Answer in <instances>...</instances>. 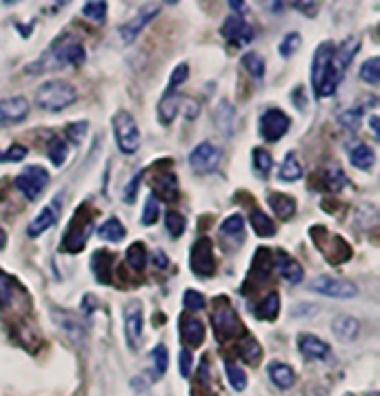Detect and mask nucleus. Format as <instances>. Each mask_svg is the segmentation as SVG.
Returning <instances> with one entry per match:
<instances>
[{"label":"nucleus","mask_w":380,"mask_h":396,"mask_svg":"<svg viewBox=\"0 0 380 396\" xmlns=\"http://www.w3.org/2000/svg\"><path fill=\"white\" fill-rule=\"evenodd\" d=\"M142 325H145L142 303L129 301L125 307V336H127V345L131 352H138L142 345Z\"/></svg>","instance_id":"f8f14e48"},{"label":"nucleus","mask_w":380,"mask_h":396,"mask_svg":"<svg viewBox=\"0 0 380 396\" xmlns=\"http://www.w3.org/2000/svg\"><path fill=\"white\" fill-rule=\"evenodd\" d=\"M85 131H87V123L80 121V123H72L67 125V136L72 138V143H82V138H85Z\"/></svg>","instance_id":"6e6d98bb"},{"label":"nucleus","mask_w":380,"mask_h":396,"mask_svg":"<svg viewBox=\"0 0 380 396\" xmlns=\"http://www.w3.org/2000/svg\"><path fill=\"white\" fill-rule=\"evenodd\" d=\"M309 234L313 238V243H316V247L323 252V256L332 263V265H340V263H347L352 258V247L350 243H347L342 236L338 234H329L325 227L316 225L309 229Z\"/></svg>","instance_id":"39448f33"},{"label":"nucleus","mask_w":380,"mask_h":396,"mask_svg":"<svg viewBox=\"0 0 380 396\" xmlns=\"http://www.w3.org/2000/svg\"><path fill=\"white\" fill-rule=\"evenodd\" d=\"M78 92L67 80H49L36 89V105L45 111H62L76 103Z\"/></svg>","instance_id":"f03ea898"},{"label":"nucleus","mask_w":380,"mask_h":396,"mask_svg":"<svg viewBox=\"0 0 380 396\" xmlns=\"http://www.w3.org/2000/svg\"><path fill=\"white\" fill-rule=\"evenodd\" d=\"M158 198L154 196V194H150L147 196V201H145V209H142V216H140V223L145 225V227H150V225H154L156 223V219H158Z\"/></svg>","instance_id":"de8ad7c7"},{"label":"nucleus","mask_w":380,"mask_h":396,"mask_svg":"<svg viewBox=\"0 0 380 396\" xmlns=\"http://www.w3.org/2000/svg\"><path fill=\"white\" fill-rule=\"evenodd\" d=\"M280 180H285V183H296V180L303 178V165L298 160V156H296L294 152H289L283 160V165H280V172H278Z\"/></svg>","instance_id":"2f4dec72"},{"label":"nucleus","mask_w":380,"mask_h":396,"mask_svg":"<svg viewBox=\"0 0 380 396\" xmlns=\"http://www.w3.org/2000/svg\"><path fill=\"white\" fill-rule=\"evenodd\" d=\"M350 163L354 165L356 170H371L376 163V154L367 143H356L350 150Z\"/></svg>","instance_id":"c85d7f7f"},{"label":"nucleus","mask_w":380,"mask_h":396,"mask_svg":"<svg viewBox=\"0 0 380 396\" xmlns=\"http://www.w3.org/2000/svg\"><path fill=\"white\" fill-rule=\"evenodd\" d=\"M152 361H154V368H156V374H164L167 372V365H169V352L164 345H156L152 350Z\"/></svg>","instance_id":"3c124183"},{"label":"nucleus","mask_w":380,"mask_h":396,"mask_svg":"<svg viewBox=\"0 0 380 396\" xmlns=\"http://www.w3.org/2000/svg\"><path fill=\"white\" fill-rule=\"evenodd\" d=\"M269 7H272V9H283V3H272Z\"/></svg>","instance_id":"0e129e2a"},{"label":"nucleus","mask_w":380,"mask_h":396,"mask_svg":"<svg viewBox=\"0 0 380 396\" xmlns=\"http://www.w3.org/2000/svg\"><path fill=\"white\" fill-rule=\"evenodd\" d=\"M180 103H183V96H178L176 92H164L160 103H158V121L162 125H169L174 123L176 114L180 109Z\"/></svg>","instance_id":"393cba45"},{"label":"nucleus","mask_w":380,"mask_h":396,"mask_svg":"<svg viewBox=\"0 0 380 396\" xmlns=\"http://www.w3.org/2000/svg\"><path fill=\"white\" fill-rule=\"evenodd\" d=\"M18 305H29L27 290L11 274L0 270V309H16Z\"/></svg>","instance_id":"ddd939ff"},{"label":"nucleus","mask_w":380,"mask_h":396,"mask_svg":"<svg viewBox=\"0 0 380 396\" xmlns=\"http://www.w3.org/2000/svg\"><path fill=\"white\" fill-rule=\"evenodd\" d=\"M5 245H7V234H5V229L0 227V250H3Z\"/></svg>","instance_id":"e2e57ef3"},{"label":"nucleus","mask_w":380,"mask_h":396,"mask_svg":"<svg viewBox=\"0 0 380 396\" xmlns=\"http://www.w3.org/2000/svg\"><path fill=\"white\" fill-rule=\"evenodd\" d=\"M220 236L223 238H229L234 241V245H240L242 238H245V221L240 214H231L229 219L223 221L220 225Z\"/></svg>","instance_id":"c756f323"},{"label":"nucleus","mask_w":380,"mask_h":396,"mask_svg":"<svg viewBox=\"0 0 380 396\" xmlns=\"http://www.w3.org/2000/svg\"><path fill=\"white\" fill-rule=\"evenodd\" d=\"M47 154H49V160H52L56 167H62L65 160H67V143H65L60 136H54L47 145Z\"/></svg>","instance_id":"4c0bfd02"},{"label":"nucleus","mask_w":380,"mask_h":396,"mask_svg":"<svg viewBox=\"0 0 380 396\" xmlns=\"http://www.w3.org/2000/svg\"><path fill=\"white\" fill-rule=\"evenodd\" d=\"M298 350L305 358H311V361H320V358H327L329 356V345L318 339V336H313V334H301L298 336Z\"/></svg>","instance_id":"412c9836"},{"label":"nucleus","mask_w":380,"mask_h":396,"mask_svg":"<svg viewBox=\"0 0 380 396\" xmlns=\"http://www.w3.org/2000/svg\"><path fill=\"white\" fill-rule=\"evenodd\" d=\"M267 374L272 378V383L280 390H289L296 383V372L287 365V363H280V361H272L267 365Z\"/></svg>","instance_id":"5701e85b"},{"label":"nucleus","mask_w":380,"mask_h":396,"mask_svg":"<svg viewBox=\"0 0 380 396\" xmlns=\"http://www.w3.org/2000/svg\"><path fill=\"white\" fill-rule=\"evenodd\" d=\"M301 43H303V38H301V34H298V31H291V34H287V36L283 38V43H280V47H278L280 56H283V58H289V56H294L296 52H298Z\"/></svg>","instance_id":"49530a36"},{"label":"nucleus","mask_w":380,"mask_h":396,"mask_svg":"<svg viewBox=\"0 0 380 396\" xmlns=\"http://www.w3.org/2000/svg\"><path fill=\"white\" fill-rule=\"evenodd\" d=\"M147 263H150V254H147V247L142 241H136L129 245L127 250V265L134 272H145Z\"/></svg>","instance_id":"473e14b6"},{"label":"nucleus","mask_w":380,"mask_h":396,"mask_svg":"<svg viewBox=\"0 0 380 396\" xmlns=\"http://www.w3.org/2000/svg\"><path fill=\"white\" fill-rule=\"evenodd\" d=\"M345 396H354V394H345Z\"/></svg>","instance_id":"338daca9"},{"label":"nucleus","mask_w":380,"mask_h":396,"mask_svg":"<svg viewBox=\"0 0 380 396\" xmlns=\"http://www.w3.org/2000/svg\"><path fill=\"white\" fill-rule=\"evenodd\" d=\"M185 216L178 211H167L164 214V227H167V232L172 238H180L185 234Z\"/></svg>","instance_id":"37998d69"},{"label":"nucleus","mask_w":380,"mask_h":396,"mask_svg":"<svg viewBox=\"0 0 380 396\" xmlns=\"http://www.w3.org/2000/svg\"><path fill=\"white\" fill-rule=\"evenodd\" d=\"M367 396H378V394H376V392H371V394H367Z\"/></svg>","instance_id":"69168bd1"},{"label":"nucleus","mask_w":380,"mask_h":396,"mask_svg":"<svg viewBox=\"0 0 380 396\" xmlns=\"http://www.w3.org/2000/svg\"><path fill=\"white\" fill-rule=\"evenodd\" d=\"M54 312V321H56V325L60 327V332H65V336H67L72 343H76V345H82L85 343V339H87V332H85V327H82V323L72 314V312H62V309H52Z\"/></svg>","instance_id":"a211bd4d"},{"label":"nucleus","mask_w":380,"mask_h":396,"mask_svg":"<svg viewBox=\"0 0 380 396\" xmlns=\"http://www.w3.org/2000/svg\"><path fill=\"white\" fill-rule=\"evenodd\" d=\"M180 339L187 348H201L205 341V323L194 317H187L180 323Z\"/></svg>","instance_id":"aec40b11"},{"label":"nucleus","mask_w":380,"mask_h":396,"mask_svg":"<svg viewBox=\"0 0 380 396\" xmlns=\"http://www.w3.org/2000/svg\"><path fill=\"white\" fill-rule=\"evenodd\" d=\"M82 16L94 23H105L107 18V3L105 0H91V3L82 5Z\"/></svg>","instance_id":"79ce46f5"},{"label":"nucleus","mask_w":380,"mask_h":396,"mask_svg":"<svg viewBox=\"0 0 380 396\" xmlns=\"http://www.w3.org/2000/svg\"><path fill=\"white\" fill-rule=\"evenodd\" d=\"M98 236L103 241H109V243H121L127 232H125V225L118 221V219H107L101 227H98Z\"/></svg>","instance_id":"c9c22d12"},{"label":"nucleus","mask_w":380,"mask_h":396,"mask_svg":"<svg viewBox=\"0 0 380 396\" xmlns=\"http://www.w3.org/2000/svg\"><path fill=\"white\" fill-rule=\"evenodd\" d=\"M220 158H223L220 147H216L211 141H203L191 150L189 165H191V170L198 172V174H211V172L218 170Z\"/></svg>","instance_id":"9d476101"},{"label":"nucleus","mask_w":380,"mask_h":396,"mask_svg":"<svg viewBox=\"0 0 380 396\" xmlns=\"http://www.w3.org/2000/svg\"><path fill=\"white\" fill-rule=\"evenodd\" d=\"M56 221H58V214L54 211V207H52V205L43 207V209L38 211V216L29 223V227H27V236H31V238L40 236L43 232H47V229H52V227L56 225Z\"/></svg>","instance_id":"a878e982"},{"label":"nucleus","mask_w":380,"mask_h":396,"mask_svg":"<svg viewBox=\"0 0 380 396\" xmlns=\"http://www.w3.org/2000/svg\"><path fill=\"white\" fill-rule=\"evenodd\" d=\"M358 49H360L358 36L347 38L345 43H340V47H334V67L345 74L347 67H350V62L354 60V56L358 54Z\"/></svg>","instance_id":"4be33fe9"},{"label":"nucleus","mask_w":380,"mask_h":396,"mask_svg":"<svg viewBox=\"0 0 380 396\" xmlns=\"http://www.w3.org/2000/svg\"><path fill=\"white\" fill-rule=\"evenodd\" d=\"M272 260H274V268H276V272L283 276L285 280H289V283H294V285H298V283H303V278H305V270L301 268V263L296 260L294 256H289L287 252H283V250H278V252H274L272 254Z\"/></svg>","instance_id":"f3484780"},{"label":"nucleus","mask_w":380,"mask_h":396,"mask_svg":"<svg viewBox=\"0 0 380 396\" xmlns=\"http://www.w3.org/2000/svg\"><path fill=\"white\" fill-rule=\"evenodd\" d=\"M189 78V65L187 62H180V65H176V70L172 72V76H169V85H167V92H176L180 85H183V82Z\"/></svg>","instance_id":"8fccbe9b"},{"label":"nucleus","mask_w":380,"mask_h":396,"mask_svg":"<svg viewBox=\"0 0 380 396\" xmlns=\"http://www.w3.org/2000/svg\"><path fill=\"white\" fill-rule=\"evenodd\" d=\"M225 372H227V378H229L231 387H234L236 392H242L247 387V374H245V370L238 365V363L225 361Z\"/></svg>","instance_id":"58836bf2"},{"label":"nucleus","mask_w":380,"mask_h":396,"mask_svg":"<svg viewBox=\"0 0 380 396\" xmlns=\"http://www.w3.org/2000/svg\"><path fill=\"white\" fill-rule=\"evenodd\" d=\"M27 114H29V103L25 96L3 98L0 101V129L23 123L27 119Z\"/></svg>","instance_id":"2eb2a0df"},{"label":"nucleus","mask_w":380,"mask_h":396,"mask_svg":"<svg viewBox=\"0 0 380 396\" xmlns=\"http://www.w3.org/2000/svg\"><path fill=\"white\" fill-rule=\"evenodd\" d=\"M27 156L25 145H11L7 152H0V163H21Z\"/></svg>","instance_id":"603ef678"},{"label":"nucleus","mask_w":380,"mask_h":396,"mask_svg":"<svg viewBox=\"0 0 380 396\" xmlns=\"http://www.w3.org/2000/svg\"><path fill=\"white\" fill-rule=\"evenodd\" d=\"M91 270L96 274V278L101 280L103 285L111 283V270H113V254L107 250H98L91 256Z\"/></svg>","instance_id":"b1692460"},{"label":"nucleus","mask_w":380,"mask_h":396,"mask_svg":"<svg viewBox=\"0 0 380 396\" xmlns=\"http://www.w3.org/2000/svg\"><path fill=\"white\" fill-rule=\"evenodd\" d=\"M183 305L191 312H198V309L205 307V296L201 292H196V290H187L185 296H183Z\"/></svg>","instance_id":"5fc2aeb1"},{"label":"nucleus","mask_w":380,"mask_h":396,"mask_svg":"<svg viewBox=\"0 0 380 396\" xmlns=\"http://www.w3.org/2000/svg\"><path fill=\"white\" fill-rule=\"evenodd\" d=\"M91 232H94V209L89 205H80L78 211L74 214L67 232L62 236V250L72 254L82 252Z\"/></svg>","instance_id":"20e7f679"},{"label":"nucleus","mask_w":380,"mask_h":396,"mask_svg":"<svg viewBox=\"0 0 380 396\" xmlns=\"http://www.w3.org/2000/svg\"><path fill=\"white\" fill-rule=\"evenodd\" d=\"M154 258H156V268H167L169 265V258L164 256V252H156Z\"/></svg>","instance_id":"bf43d9fd"},{"label":"nucleus","mask_w":380,"mask_h":396,"mask_svg":"<svg viewBox=\"0 0 380 396\" xmlns=\"http://www.w3.org/2000/svg\"><path fill=\"white\" fill-rule=\"evenodd\" d=\"M309 290L329 296V299H354V296H358V287L352 280L336 278V276H316L309 283Z\"/></svg>","instance_id":"1a4fd4ad"},{"label":"nucleus","mask_w":380,"mask_h":396,"mask_svg":"<svg viewBox=\"0 0 380 396\" xmlns=\"http://www.w3.org/2000/svg\"><path fill=\"white\" fill-rule=\"evenodd\" d=\"M180 374H183L185 378L191 376V352L189 350L180 352Z\"/></svg>","instance_id":"4d7b16f0"},{"label":"nucleus","mask_w":380,"mask_h":396,"mask_svg":"<svg viewBox=\"0 0 380 396\" xmlns=\"http://www.w3.org/2000/svg\"><path fill=\"white\" fill-rule=\"evenodd\" d=\"M242 67L247 70V74H250L252 78H262L265 76V58H262L260 54H256V52H247L245 56H242Z\"/></svg>","instance_id":"e433bc0d"},{"label":"nucleus","mask_w":380,"mask_h":396,"mask_svg":"<svg viewBox=\"0 0 380 396\" xmlns=\"http://www.w3.org/2000/svg\"><path fill=\"white\" fill-rule=\"evenodd\" d=\"M252 160H254V170L258 172L260 178H265L269 172H272V165H274V158L267 150H262V147H256L252 152Z\"/></svg>","instance_id":"ea45409f"},{"label":"nucleus","mask_w":380,"mask_h":396,"mask_svg":"<svg viewBox=\"0 0 380 396\" xmlns=\"http://www.w3.org/2000/svg\"><path fill=\"white\" fill-rule=\"evenodd\" d=\"M360 119H362V107H354V109H347L340 114V125L350 131H356L360 127Z\"/></svg>","instance_id":"09e8293b"},{"label":"nucleus","mask_w":380,"mask_h":396,"mask_svg":"<svg viewBox=\"0 0 380 396\" xmlns=\"http://www.w3.org/2000/svg\"><path fill=\"white\" fill-rule=\"evenodd\" d=\"M211 325H213V329H216L218 341H229V339L247 336V327L242 325L240 317L236 314V309L231 307L227 296H218V299H213Z\"/></svg>","instance_id":"7ed1b4c3"},{"label":"nucleus","mask_w":380,"mask_h":396,"mask_svg":"<svg viewBox=\"0 0 380 396\" xmlns=\"http://www.w3.org/2000/svg\"><path fill=\"white\" fill-rule=\"evenodd\" d=\"M250 221H252V227H254L256 236H260V238H269V236L276 234V225H274V221L267 216L265 211H260L258 207L252 209Z\"/></svg>","instance_id":"72a5a7b5"},{"label":"nucleus","mask_w":380,"mask_h":396,"mask_svg":"<svg viewBox=\"0 0 380 396\" xmlns=\"http://www.w3.org/2000/svg\"><path fill=\"white\" fill-rule=\"evenodd\" d=\"M360 78L369 82V85H378L380 82V58H369L362 62V67H360Z\"/></svg>","instance_id":"a18cd8bd"},{"label":"nucleus","mask_w":380,"mask_h":396,"mask_svg":"<svg viewBox=\"0 0 380 396\" xmlns=\"http://www.w3.org/2000/svg\"><path fill=\"white\" fill-rule=\"evenodd\" d=\"M291 7H294V9H301L305 16H316V13H318V11H316V9H318L316 3H301V0H296V3H291Z\"/></svg>","instance_id":"13d9d810"},{"label":"nucleus","mask_w":380,"mask_h":396,"mask_svg":"<svg viewBox=\"0 0 380 396\" xmlns=\"http://www.w3.org/2000/svg\"><path fill=\"white\" fill-rule=\"evenodd\" d=\"M254 312H256V317L262 319V321H276L278 312H280V296H278V292H269V294L262 296Z\"/></svg>","instance_id":"7c9ffc66"},{"label":"nucleus","mask_w":380,"mask_h":396,"mask_svg":"<svg viewBox=\"0 0 380 396\" xmlns=\"http://www.w3.org/2000/svg\"><path fill=\"white\" fill-rule=\"evenodd\" d=\"M13 185L18 189L27 201H36V198L45 192L49 185V172L40 165H29L18 176L13 178Z\"/></svg>","instance_id":"0eeeda50"},{"label":"nucleus","mask_w":380,"mask_h":396,"mask_svg":"<svg viewBox=\"0 0 380 396\" xmlns=\"http://www.w3.org/2000/svg\"><path fill=\"white\" fill-rule=\"evenodd\" d=\"M189 268L196 276L211 278L216 274V258H213V243L209 238H198L189 252Z\"/></svg>","instance_id":"6e6552de"},{"label":"nucleus","mask_w":380,"mask_h":396,"mask_svg":"<svg viewBox=\"0 0 380 396\" xmlns=\"http://www.w3.org/2000/svg\"><path fill=\"white\" fill-rule=\"evenodd\" d=\"M160 13V7H142L134 18H131L129 23H125L123 27H121V38H123V43L125 45H131L134 43L138 36H140V31L150 25L156 16Z\"/></svg>","instance_id":"dca6fc26"},{"label":"nucleus","mask_w":380,"mask_h":396,"mask_svg":"<svg viewBox=\"0 0 380 396\" xmlns=\"http://www.w3.org/2000/svg\"><path fill=\"white\" fill-rule=\"evenodd\" d=\"M289 125H291V119L287 116V114L283 109L272 107V109H267L260 116V121H258V134L265 138V141H269V143H276V141H280V138L287 134Z\"/></svg>","instance_id":"9b49d317"},{"label":"nucleus","mask_w":380,"mask_h":396,"mask_svg":"<svg viewBox=\"0 0 380 396\" xmlns=\"http://www.w3.org/2000/svg\"><path fill=\"white\" fill-rule=\"evenodd\" d=\"M238 354H240V358H242L245 363H250V365H256V363L260 361L262 350H260V345H258L256 339L245 336V343L238 348Z\"/></svg>","instance_id":"a19ab883"},{"label":"nucleus","mask_w":380,"mask_h":396,"mask_svg":"<svg viewBox=\"0 0 380 396\" xmlns=\"http://www.w3.org/2000/svg\"><path fill=\"white\" fill-rule=\"evenodd\" d=\"M111 127H113L116 143H118V150L123 154H136L140 147V129L134 116L125 109L116 111L111 119Z\"/></svg>","instance_id":"423d86ee"},{"label":"nucleus","mask_w":380,"mask_h":396,"mask_svg":"<svg viewBox=\"0 0 380 396\" xmlns=\"http://www.w3.org/2000/svg\"><path fill=\"white\" fill-rule=\"evenodd\" d=\"M229 7H231V9H236L238 13H242L245 3H242V0H229ZM238 13H236V16H238Z\"/></svg>","instance_id":"052dcab7"},{"label":"nucleus","mask_w":380,"mask_h":396,"mask_svg":"<svg viewBox=\"0 0 380 396\" xmlns=\"http://www.w3.org/2000/svg\"><path fill=\"white\" fill-rule=\"evenodd\" d=\"M142 176H145V172L140 170V172H136V174H134V178H131L129 183L125 185V192H123V201H125V203H134V201H136L138 185H140Z\"/></svg>","instance_id":"864d4df0"},{"label":"nucleus","mask_w":380,"mask_h":396,"mask_svg":"<svg viewBox=\"0 0 380 396\" xmlns=\"http://www.w3.org/2000/svg\"><path fill=\"white\" fill-rule=\"evenodd\" d=\"M267 203H269V207L274 209V214H276L280 221H289L294 214H296V201H294L291 196H287V194L274 192V194L267 196Z\"/></svg>","instance_id":"cd10ccee"},{"label":"nucleus","mask_w":380,"mask_h":396,"mask_svg":"<svg viewBox=\"0 0 380 396\" xmlns=\"http://www.w3.org/2000/svg\"><path fill=\"white\" fill-rule=\"evenodd\" d=\"M369 125H371V129H374V134L380 136V129H378V116H369Z\"/></svg>","instance_id":"680f3d73"},{"label":"nucleus","mask_w":380,"mask_h":396,"mask_svg":"<svg viewBox=\"0 0 380 396\" xmlns=\"http://www.w3.org/2000/svg\"><path fill=\"white\" fill-rule=\"evenodd\" d=\"M216 125L220 127V131H225L227 136L234 134V127H236V109H234V105H229L227 101H223L216 107Z\"/></svg>","instance_id":"f704fd0d"},{"label":"nucleus","mask_w":380,"mask_h":396,"mask_svg":"<svg viewBox=\"0 0 380 396\" xmlns=\"http://www.w3.org/2000/svg\"><path fill=\"white\" fill-rule=\"evenodd\" d=\"M342 76L345 74L334 67V45L332 43L318 45L311 62V87L316 98L332 96L338 89Z\"/></svg>","instance_id":"f257e3e1"},{"label":"nucleus","mask_w":380,"mask_h":396,"mask_svg":"<svg viewBox=\"0 0 380 396\" xmlns=\"http://www.w3.org/2000/svg\"><path fill=\"white\" fill-rule=\"evenodd\" d=\"M152 194L156 198H160V201H176L180 189H178V178L174 172H160V174H154L152 176Z\"/></svg>","instance_id":"6ab92c4d"},{"label":"nucleus","mask_w":380,"mask_h":396,"mask_svg":"<svg viewBox=\"0 0 380 396\" xmlns=\"http://www.w3.org/2000/svg\"><path fill=\"white\" fill-rule=\"evenodd\" d=\"M332 332L340 341H354L360 334V321L354 319V317H350V314H340L332 323Z\"/></svg>","instance_id":"bb28decb"},{"label":"nucleus","mask_w":380,"mask_h":396,"mask_svg":"<svg viewBox=\"0 0 380 396\" xmlns=\"http://www.w3.org/2000/svg\"><path fill=\"white\" fill-rule=\"evenodd\" d=\"M220 36L231 45V47H245L254 40V27L247 23L242 16H229L220 27Z\"/></svg>","instance_id":"4468645a"},{"label":"nucleus","mask_w":380,"mask_h":396,"mask_svg":"<svg viewBox=\"0 0 380 396\" xmlns=\"http://www.w3.org/2000/svg\"><path fill=\"white\" fill-rule=\"evenodd\" d=\"M323 183H325L323 187L329 189V192H340L347 185V176L338 167H334V170L323 172Z\"/></svg>","instance_id":"c03bdc74"}]
</instances>
